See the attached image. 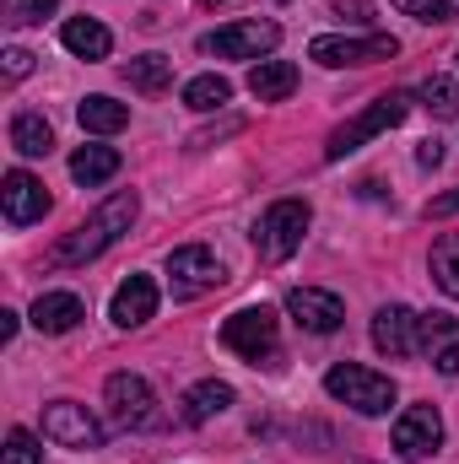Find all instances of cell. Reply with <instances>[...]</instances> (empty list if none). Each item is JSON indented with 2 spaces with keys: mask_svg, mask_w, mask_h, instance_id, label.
Masks as SVG:
<instances>
[{
  "mask_svg": "<svg viewBox=\"0 0 459 464\" xmlns=\"http://www.w3.org/2000/svg\"><path fill=\"white\" fill-rule=\"evenodd\" d=\"M135 211H141V195L135 189H114L87 222H76V227L60 237V248H54V265H93L103 248H114L119 237L130 232L135 222Z\"/></svg>",
  "mask_w": 459,
  "mask_h": 464,
  "instance_id": "6da1fadb",
  "label": "cell"
},
{
  "mask_svg": "<svg viewBox=\"0 0 459 464\" xmlns=\"http://www.w3.org/2000/svg\"><path fill=\"white\" fill-rule=\"evenodd\" d=\"M405 114H411V98H405V92H384V98H373V103H367L356 119H346V124H336V130H330L325 157H330V162H341V157H351L356 146H367L373 135L395 130Z\"/></svg>",
  "mask_w": 459,
  "mask_h": 464,
  "instance_id": "7a4b0ae2",
  "label": "cell"
},
{
  "mask_svg": "<svg viewBox=\"0 0 459 464\" xmlns=\"http://www.w3.org/2000/svg\"><path fill=\"white\" fill-rule=\"evenodd\" d=\"M308 222H314L308 200H276V206L259 217V227H254V254H259L265 265L292 259V254L303 248V232H308Z\"/></svg>",
  "mask_w": 459,
  "mask_h": 464,
  "instance_id": "3957f363",
  "label": "cell"
},
{
  "mask_svg": "<svg viewBox=\"0 0 459 464\" xmlns=\"http://www.w3.org/2000/svg\"><path fill=\"white\" fill-rule=\"evenodd\" d=\"M325 389L351 405L356 416H389V405H395V378H384V372H373V367H356V362H341V367H330L325 372Z\"/></svg>",
  "mask_w": 459,
  "mask_h": 464,
  "instance_id": "277c9868",
  "label": "cell"
},
{
  "mask_svg": "<svg viewBox=\"0 0 459 464\" xmlns=\"http://www.w3.org/2000/svg\"><path fill=\"white\" fill-rule=\"evenodd\" d=\"M103 400H109L114 427H124V432H151V427H162L157 394H151V383H146L141 372H114V378L103 383Z\"/></svg>",
  "mask_w": 459,
  "mask_h": 464,
  "instance_id": "5b68a950",
  "label": "cell"
},
{
  "mask_svg": "<svg viewBox=\"0 0 459 464\" xmlns=\"http://www.w3.org/2000/svg\"><path fill=\"white\" fill-rule=\"evenodd\" d=\"M276 44H281V27L270 16H243V22H228V27L200 38V49L222 54V60H265Z\"/></svg>",
  "mask_w": 459,
  "mask_h": 464,
  "instance_id": "8992f818",
  "label": "cell"
},
{
  "mask_svg": "<svg viewBox=\"0 0 459 464\" xmlns=\"http://www.w3.org/2000/svg\"><path fill=\"white\" fill-rule=\"evenodd\" d=\"M308 54L325 65V71H341V65H378V60H395L400 44L389 33H367V38H346V33H319L308 44Z\"/></svg>",
  "mask_w": 459,
  "mask_h": 464,
  "instance_id": "52a82bcc",
  "label": "cell"
},
{
  "mask_svg": "<svg viewBox=\"0 0 459 464\" xmlns=\"http://www.w3.org/2000/svg\"><path fill=\"white\" fill-rule=\"evenodd\" d=\"M222 346L238 351L243 362H270L276 346H281V335H276V314L270 308H238L228 324H222Z\"/></svg>",
  "mask_w": 459,
  "mask_h": 464,
  "instance_id": "ba28073f",
  "label": "cell"
},
{
  "mask_svg": "<svg viewBox=\"0 0 459 464\" xmlns=\"http://www.w3.org/2000/svg\"><path fill=\"white\" fill-rule=\"evenodd\" d=\"M222 281L228 276H222V259L211 248L184 243V248L168 254V286H173V297H200V292H217Z\"/></svg>",
  "mask_w": 459,
  "mask_h": 464,
  "instance_id": "9c48e42d",
  "label": "cell"
},
{
  "mask_svg": "<svg viewBox=\"0 0 459 464\" xmlns=\"http://www.w3.org/2000/svg\"><path fill=\"white\" fill-rule=\"evenodd\" d=\"M44 438L87 454V449H103V421L76 400H54V405H44Z\"/></svg>",
  "mask_w": 459,
  "mask_h": 464,
  "instance_id": "30bf717a",
  "label": "cell"
},
{
  "mask_svg": "<svg viewBox=\"0 0 459 464\" xmlns=\"http://www.w3.org/2000/svg\"><path fill=\"white\" fill-rule=\"evenodd\" d=\"M0 211L11 227H27V222H44L49 217V189L27 173V168H11L5 184H0Z\"/></svg>",
  "mask_w": 459,
  "mask_h": 464,
  "instance_id": "8fae6325",
  "label": "cell"
},
{
  "mask_svg": "<svg viewBox=\"0 0 459 464\" xmlns=\"http://www.w3.org/2000/svg\"><path fill=\"white\" fill-rule=\"evenodd\" d=\"M444 449V416L433 405H411L400 421H395V454L400 459H427Z\"/></svg>",
  "mask_w": 459,
  "mask_h": 464,
  "instance_id": "7c38bea8",
  "label": "cell"
},
{
  "mask_svg": "<svg viewBox=\"0 0 459 464\" xmlns=\"http://www.w3.org/2000/svg\"><path fill=\"white\" fill-rule=\"evenodd\" d=\"M287 314H292L308 335H336L346 324V303L336 292H325V286H298V292L287 297Z\"/></svg>",
  "mask_w": 459,
  "mask_h": 464,
  "instance_id": "4fadbf2b",
  "label": "cell"
},
{
  "mask_svg": "<svg viewBox=\"0 0 459 464\" xmlns=\"http://www.w3.org/2000/svg\"><path fill=\"white\" fill-rule=\"evenodd\" d=\"M373 346L384 351V356H416V346H422V319L405 303L378 308L373 314Z\"/></svg>",
  "mask_w": 459,
  "mask_h": 464,
  "instance_id": "5bb4252c",
  "label": "cell"
},
{
  "mask_svg": "<svg viewBox=\"0 0 459 464\" xmlns=\"http://www.w3.org/2000/svg\"><path fill=\"white\" fill-rule=\"evenodd\" d=\"M422 356L444 372V378H454L459 372V319L454 314H427L422 319Z\"/></svg>",
  "mask_w": 459,
  "mask_h": 464,
  "instance_id": "9a60e30c",
  "label": "cell"
},
{
  "mask_svg": "<svg viewBox=\"0 0 459 464\" xmlns=\"http://www.w3.org/2000/svg\"><path fill=\"white\" fill-rule=\"evenodd\" d=\"M151 314H157V281L151 276H130L114 292V303H109V319L119 330H141Z\"/></svg>",
  "mask_w": 459,
  "mask_h": 464,
  "instance_id": "2e32d148",
  "label": "cell"
},
{
  "mask_svg": "<svg viewBox=\"0 0 459 464\" xmlns=\"http://www.w3.org/2000/svg\"><path fill=\"white\" fill-rule=\"evenodd\" d=\"M27 319H33L38 335H65V330H76V324L87 319V303H82L76 292H44Z\"/></svg>",
  "mask_w": 459,
  "mask_h": 464,
  "instance_id": "e0dca14e",
  "label": "cell"
},
{
  "mask_svg": "<svg viewBox=\"0 0 459 464\" xmlns=\"http://www.w3.org/2000/svg\"><path fill=\"white\" fill-rule=\"evenodd\" d=\"M60 44H65L76 60H109L114 33H109L103 22H93V16H71V22L60 27Z\"/></svg>",
  "mask_w": 459,
  "mask_h": 464,
  "instance_id": "ac0fdd59",
  "label": "cell"
},
{
  "mask_svg": "<svg viewBox=\"0 0 459 464\" xmlns=\"http://www.w3.org/2000/svg\"><path fill=\"white\" fill-rule=\"evenodd\" d=\"M232 405V389L222 383V378H206V383H195L190 394H184V427H206V421H217L222 411Z\"/></svg>",
  "mask_w": 459,
  "mask_h": 464,
  "instance_id": "d6986e66",
  "label": "cell"
},
{
  "mask_svg": "<svg viewBox=\"0 0 459 464\" xmlns=\"http://www.w3.org/2000/svg\"><path fill=\"white\" fill-rule=\"evenodd\" d=\"M249 92H254L259 103L292 98V92H298V65H287V60H259V65L249 71Z\"/></svg>",
  "mask_w": 459,
  "mask_h": 464,
  "instance_id": "ffe728a7",
  "label": "cell"
},
{
  "mask_svg": "<svg viewBox=\"0 0 459 464\" xmlns=\"http://www.w3.org/2000/svg\"><path fill=\"white\" fill-rule=\"evenodd\" d=\"M76 119H82V130H87V135H119V130L130 124V109L114 103V98H103V92H93V98H82V103H76Z\"/></svg>",
  "mask_w": 459,
  "mask_h": 464,
  "instance_id": "44dd1931",
  "label": "cell"
},
{
  "mask_svg": "<svg viewBox=\"0 0 459 464\" xmlns=\"http://www.w3.org/2000/svg\"><path fill=\"white\" fill-rule=\"evenodd\" d=\"M114 173H119V151L114 146H82V151L71 157V179L87 184V189H93V184H109Z\"/></svg>",
  "mask_w": 459,
  "mask_h": 464,
  "instance_id": "7402d4cb",
  "label": "cell"
},
{
  "mask_svg": "<svg viewBox=\"0 0 459 464\" xmlns=\"http://www.w3.org/2000/svg\"><path fill=\"white\" fill-rule=\"evenodd\" d=\"M11 146L16 157H49L54 151V130L44 114H16L11 119Z\"/></svg>",
  "mask_w": 459,
  "mask_h": 464,
  "instance_id": "603a6c76",
  "label": "cell"
},
{
  "mask_svg": "<svg viewBox=\"0 0 459 464\" xmlns=\"http://www.w3.org/2000/svg\"><path fill=\"white\" fill-rule=\"evenodd\" d=\"M124 82L135 92H168L173 87V60L168 54H141V60L124 65Z\"/></svg>",
  "mask_w": 459,
  "mask_h": 464,
  "instance_id": "cb8c5ba5",
  "label": "cell"
},
{
  "mask_svg": "<svg viewBox=\"0 0 459 464\" xmlns=\"http://www.w3.org/2000/svg\"><path fill=\"white\" fill-rule=\"evenodd\" d=\"M433 281L444 297H459V232H444L433 243Z\"/></svg>",
  "mask_w": 459,
  "mask_h": 464,
  "instance_id": "d4e9b609",
  "label": "cell"
},
{
  "mask_svg": "<svg viewBox=\"0 0 459 464\" xmlns=\"http://www.w3.org/2000/svg\"><path fill=\"white\" fill-rule=\"evenodd\" d=\"M228 98H232V82H228V76H195V82L184 87V103H190L195 114L228 109Z\"/></svg>",
  "mask_w": 459,
  "mask_h": 464,
  "instance_id": "484cf974",
  "label": "cell"
},
{
  "mask_svg": "<svg viewBox=\"0 0 459 464\" xmlns=\"http://www.w3.org/2000/svg\"><path fill=\"white\" fill-rule=\"evenodd\" d=\"M422 109L438 119H459V82L454 76H427L422 87Z\"/></svg>",
  "mask_w": 459,
  "mask_h": 464,
  "instance_id": "4316f807",
  "label": "cell"
},
{
  "mask_svg": "<svg viewBox=\"0 0 459 464\" xmlns=\"http://www.w3.org/2000/svg\"><path fill=\"white\" fill-rule=\"evenodd\" d=\"M54 5L60 0H0V16L5 27H38L44 16H54Z\"/></svg>",
  "mask_w": 459,
  "mask_h": 464,
  "instance_id": "83f0119b",
  "label": "cell"
},
{
  "mask_svg": "<svg viewBox=\"0 0 459 464\" xmlns=\"http://www.w3.org/2000/svg\"><path fill=\"white\" fill-rule=\"evenodd\" d=\"M0 464H44V449H38V438L27 432V427H11V438H5V454Z\"/></svg>",
  "mask_w": 459,
  "mask_h": 464,
  "instance_id": "f1b7e54d",
  "label": "cell"
},
{
  "mask_svg": "<svg viewBox=\"0 0 459 464\" xmlns=\"http://www.w3.org/2000/svg\"><path fill=\"white\" fill-rule=\"evenodd\" d=\"M405 16H416V22H427V27H438V22H449L454 16V0H395Z\"/></svg>",
  "mask_w": 459,
  "mask_h": 464,
  "instance_id": "f546056e",
  "label": "cell"
},
{
  "mask_svg": "<svg viewBox=\"0 0 459 464\" xmlns=\"http://www.w3.org/2000/svg\"><path fill=\"white\" fill-rule=\"evenodd\" d=\"M0 60H5V82H22V76L33 71V54H27V49H5Z\"/></svg>",
  "mask_w": 459,
  "mask_h": 464,
  "instance_id": "4dcf8cb0",
  "label": "cell"
},
{
  "mask_svg": "<svg viewBox=\"0 0 459 464\" xmlns=\"http://www.w3.org/2000/svg\"><path fill=\"white\" fill-rule=\"evenodd\" d=\"M454 211H459V189L438 195V200H427V217H454Z\"/></svg>",
  "mask_w": 459,
  "mask_h": 464,
  "instance_id": "1f68e13d",
  "label": "cell"
},
{
  "mask_svg": "<svg viewBox=\"0 0 459 464\" xmlns=\"http://www.w3.org/2000/svg\"><path fill=\"white\" fill-rule=\"evenodd\" d=\"M416 162H422V168H438V162H444V140H422Z\"/></svg>",
  "mask_w": 459,
  "mask_h": 464,
  "instance_id": "d6a6232c",
  "label": "cell"
},
{
  "mask_svg": "<svg viewBox=\"0 0 459 464\" xmlns=\"http://www.w3.org/2000/svg\"><path fill=\"white\" fill-rule=\"evenodd\" d=\"M0 341H5V346L16 341V314H11V308H0Z\"/></svg>",
  "mask_w": 459,
  "mask_h": 464,
  "instance_id": "836d02e7",
  "label": "cell"
}]
</instances>
